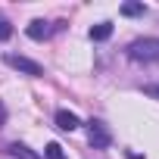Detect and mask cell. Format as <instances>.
<instances>
[{"label":"cell","instance_id":"1","mask_svg":"<svg viewBox=\"0 0 159 159\" xmlns=\"http://www.w3.org/2000/svg\"><path fill=\"white\" fill-rule=\"evenodd\" d=\"M128 56L134 62H159V38H137L128 44Z\"/></svg>","mask_w":159,"mask_h":159},{"label":"cell","instance_id":"2","mask_svg":"<svg viewBox=\"0 0 159 159\" xmlns=\"http://www.w3.org/2000/svg\"><path fill=\"white\" fill-rule=\"evenodd\" d=\"M88 140H91V147L94 150H106L109 143H112V134H109V128L103 125V122H88Z\"/></svg>","mask_w":159,"mask_h":159},{"label":"cell","instance_id":"3","mask_svg":"<svg viewBox=\"0 0 159 159\" xmlns=\"http://www.w3.org/2000/svg\"><path fill=\"white\" fill-rule=\"evenodd\" d=\"M7 62L13 66V69H19V72H25V75H44V69H41V62H34V59H28V56H19V53H10L7 56Z\"/></svg>","mask_w":159,"mask_h":159},{"label":"cell","instance_id":"4","mask_svg":"<svg viewBox=\"0 0 159 159\" xmlns=\"http://www.w3.org/2000/svg\"><path fill=\"white\" fill-rule=\"evenodd\" d=\"M25 31H28V38H31V41H47V38L53 34V25H50V22H44V19H34Z\"/></svg>","mask_w":159,"mask_h":159},{"label":"cell","instance_id":"5","mask_svg":"<svg viewBox=\"0 0 159 159\" xmlns=\"http://www.w3.org/2000/svg\"><path fill=\"white\" fill-rule=\"evenodd\" d=\"M56 128L75 131V128H81V119H78L75 112H69V109H59V112H56Z\"/></svg>","mask_w":159,"mask_h":159},{"label":"cell","instance_id":"6","mask_svg":"<svg viewBox=\"0 0 159 159\" xmlns=\"http://www.w3.org/2000/svg\"><path fill=\"white\" fill-rule=\"evenodd\" d=\"M10 156H16V159H44V156H38L34 150H28L25 143H10Z\"/></svg>","mask_w":159,"mask_h":159},{"label":"cell","instance_id":"7","mask_svg":"<svg viewBox=\"0 0 159 159\" xmlns=\"http://www.w3.org/2000/svg\"><path fill=\"white\" fill-rule=\"evenodd\" d=\"M109 34H112V22H100L91 28V41H106Z\"/></svg>","mask_w":159,"mask_h":159},{"label":"cell","instance_id":"8","mask_svg":"<svg viewBox=\"0 0 159 159\" xmlns=\"http://www.w3.org/2000/svg\"><path fill=\"white\" fill-rule=\"evenodd\" d=\"M147 7L143 3H122V16H143Z\"/></svg>","mask_w":159,"mask_h":159},{"label":"cell","instance_id":"9","mask_svg":"<svg viewBox=\"0 0 159 159\" xmlns=\"http://www.w3.org/2000/svg\"><path fill=\"white\" fill-rule=\"evenodd\" d=\"M44 159H66V150H62L59 143H47V150H44Z\"/></svg>","mask_w":159,"mask_h":159},{"label":"cell","instance_id":"10","mask_svg":"<svg viewBox=\"0 0 159 159\" xmlns=\"http://www.w3.org/2000/svg\"><path fill=\"white\" fill-rule=\"evenodd\" d=\"M10 38H13V25L0 16V41H10Z\"/></svg>","mask_w":159,"mask_h":159},{"label":"cell","instance_id":"11","mask_svg":"<svg viewBox=\"0 0 159 159\" xmlns=\"http://www.w3.org/2000/svg\"><path fill=\"white\" fill-rule=\"evenodd\" d=\"M3 122H7V106L0 103V128H3Z\"/></svg>","mask_w":159,"mask_h":159}]
</instances>
